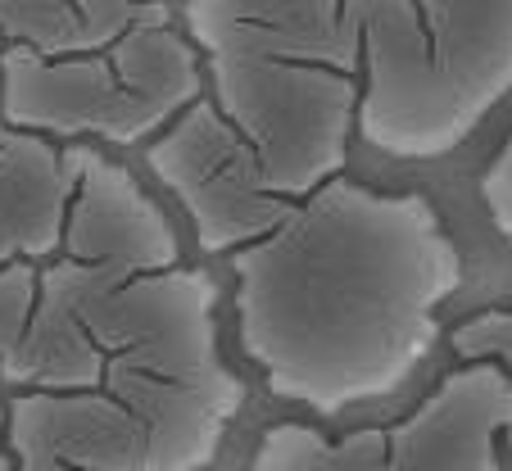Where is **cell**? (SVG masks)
Instances as JSON below:
<instances>
[{
  "instance_id": "cell-10",
  "label": "cell",
  "mask_w": 512,
  "mask_h": 471,
  "mask_svg": "<svg viewBox=\"0 0 512 471\" xmlns=\"http://www.w3.org/2000/svg\"><path fill=\"white\" fill-rule=\"evenodd\" d=\"M37 263H10L0 268V358L19 345L23 327L37 304Z\"/></svg>"
},
{
  "instance_id": "cell-8",
  "label": "cell",
  "mask_w": 512,
  "mask_h": 471,
  "mask_svg": "<svg viewBox=\"0 0 512 471\" xmlns=\"http://www.w3.org/2000/svg\"><path fill=\"white\" fill-rule=\"evenodd\" d=\"M78 186V145L0 123V268L59 259Z\"/></svg>"
},
{
  "instance_id": "cell-5",
  "label": "cell",
  "mask_w": 512,
  "mask_h": 471,
  "mask_svg": "<svg viewBox=\"0 0 512 471\" xmlns=\"http://www.w3.org/2000/svg\"><path fill=\"white\" fill-rule=\"evenodd\" d=\"M204 96V59L177 28L173 5L100 50L10 46L0 55V123L59 145H150Z\"/></svg>"
},
{
  "instance_id": "cell-12",
  "label": "cell",
  "mask_w": 512,
  "mask_h": 471,
  "mask_svg": "<svg viewBox=\"0 0 512 471\" xmlns=\"http://www.w3.org/2000/svg\"><path fill=\"white\" fill-rule=\"evenodd\" d=\"M82 10H105V5H168V0H78Z\"/></svg>"
},
{
  "instance_id": "cell-13",
  "label": "cell",
  "mask_w": 512,
  "mask_h": 471,
  "mask_svg": "<svg viewBox=\"0 0 512 471\" xmlns=\"http://www.w3.org/2000/svg\"><path fill=\"white\" fill-rule=\"evenodd\" d=\"M0 471H19V462L10 458V449H0Z\"/></svg>"
},
{
  "instance_id": "cell-7",
  "label": "cell",
  "mask_w": 512,
  "mask_h": 471,
  "mask_svg": "<svg viewBox=\"0 0 512 471\" xmlns=\"http://www.w3.org/2000/svg\"><path fill=\"white\" fill-rule=\"evenodd\" d=\"M145 164L177 195L200 254L232 259L295 209L268 191L254 150L209 96L195 100L168 132L145 145Z\"/></svg>"
},
{
  "instance_id": "cell-11",
  "label": "cell",
  "mask_w": 512,
  "mask_h": 471,
  "mask_svg": "<svg viewBox=\"0 0 512 471\" xmlns=\"http://www.w3.org/2000/svg\"><path fill=\"white\" fill-rule=\"evenodd\" d=\"M481 204L490 213L494 231H499V241L512 250V136L481 173Z\"/></svg>"
},
{
  "instance_id": "cell-3",
  "label": "cell",
  "mask_w": 512,
  "mask_h": 471,
  "mask_svg": "<svg viewBox=\"0 0 512 471\" xmlns=\"http://www.w3.org/2000/svg\"><path fill=\"white\" fill-rule=\"evenodd\" d=\"M177 23L277 200L300 204L345 173L363 96L345 0H182Z\"/></svg>"
},
{
  "instance_id": "cell-9",
  "label": "cell",
  "mask_w": 512,
  "mask_h": 471,
  "mask_svg": "<svg viewBox=\"0 0 512 471\" xmlns=\"http://www.w3.org/2000/svg\"><path fill=\"white\" fill-rule=\"evenodd\" d=\"M449 349L463 363H494L512 376V308H490L449 331Z\"/></svg>"
},
{
  "instance_id": "cell-4",
  "label": "cell",
  "mask_w": 512,
  "mask_h": 471,
  "mask_svg": "<svg viewBox=\"0 0 512 471\" xmlns=\"http://www.w3.org/2000/svg\"><path fill=\"white\" fill-rule=\"evenodd\" d=\"M363 50L354 132L386 159L454 154L512 91V0H345Z\"/></svg>"
},
{
  "instance_id": "cell-2",
  "label": "cell",
  "mask_w": 512,
  "mask_h": 471,
  "mask_svg": "<svg viewBox=\"0 0 512 471\" xmlns=\"http://www.w3.org/2000/svg\"><path fill=\"white\" fill-rule=\"evenodd\" d=\"M227 263L241 354L272 399L322 422L399 395L463 290V254L426 195L345 173Z\"/></svg>"
},
{
  "instance_id": "cell-14",
  "label": "cell",
  "mask_w": 512,
  "mask_h": 471,
  "mask_svg": "<svg viewBox=\"0 0 512 471\" xmlns=\"http://www.w3.org/2000/svg\"><path fill=\"white\" fill-rule=\"evenodd\" d=\"M5 417H10V408H5V399H0V449H5Z\"/></svg>"
},
{
  "instance_id": "cell-15",
  "label": "cell",
  "mask_w": 512,
  "mask_h": 471,
  "mask_svg": "<svg viewBox=\"0 0 512 471\" xmlns=\"http://www.w3.org/2000/svg\"><path fill=\"white\" fill-rule=\"evenodd\" d=\"M503 444H508V462H512V431H508V435H503Z\"/></svg>"
},
{
  "instance_id": "cell-1",
  "label": "cell",
  "mask_w": 512,
  "mask_h": 471,
  "mask_svg": "<svg viewBox=\"0 0 512 471\" xmlns=\"http://www.w3.org/2000/svg\"><path fill=\"white\" fill-rule=\"evenodd\" d=\"M82 186L59 259L0 358L14 395H105L141 422L155 471L213 467L245 385L218 354V286L182 268V241L141 182L100 145H78Z\"/></svg>"
},
{
  "instance_id": "cell-6",
  "label": "cell",
  "mask_w": 512,
  "mask_h": 471,
  "mask_svg": "<svg viewBox=\"0 0 512 471\" xmlns=\"http://www.w3.org/2000/svg\"><path fill=\"white\" fill-rule=\"evenodd\" d=\"M512 431V376L494 363H463L408 417L322 435L309 422L263 431L250 471H499V440Z\"/></svg>"
}]
</instances>
